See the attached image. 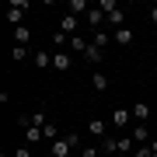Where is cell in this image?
Here are the masks:
<instances>
[{
  "instance_id": "obj_7",
  "label": "cell",
  "mask_w": 157,
  "mask_h": 157,
  "mask_svg": "<svg viewBox=\"0 0 157 157\" xmlns=\"http://www.w3.org/2000/svg\"><path fill=\"white\" fill-rule=\"evenodd\" d=\"M87 129H91V136H94V140H105V136H112V133H108V122H105V119H94V115H91Z\"/></svg>"
},
{
  "instance_id": "obj_17",
  "label": "cell",
  "mask_w": 157,
  "mask_h": 157,
  "mask_svg": "<svg viewBox=\"0 0 157 157\" xmlns=\"http://www.w3.org/2000/svg\"><path fill=\"white\" fill-rule=\"evenodd\" d=\"M42 136H45L49 143H56V140H59V126H56V122H45V126H42Z\"/></svg>"
},
{
  "instance_id": "obj_2",
  "label": "cell",
  "mask_w": 157,
  "mask_h": 157,
  "mask_svg": "<svg viewBox=\"0 0 157 157\" xmlns=\"http://www.w3.org/2000/svg\"><path fill=\"white\" fill-rule=\"evenodd\" d=\"M80 28V17H73V14H59V35H67V39H73Z\"/></svg>"
},
{
  "instance_id": "obj_24",
  "label": "cell",
  "mask_w": 157,
  "mask_h": 157,
  "mask_svg": "<svg viewBox=\"0 0 157 157\" xmlns=\"http://www.w3.org/2000/svg\"><path fill=\"white\" fill-rule=\"evenodd\" d=\"M150 154H154V150H150V143H147V147H136L129 157H150Z\"/></svg>"
},
{
  "instance_id": "obj_1",
  "label": "cell",
  "mask_w": 157,
  "mask_h": 157,
  "mask_svg": "<svg viewBox=\"0 0 157 157\" xmlns=\"http://www.w3.org/2000/svg\"><path fill=\"white\" fill-rule=\"evenodd\" d=\"M25 11H28V0H11V4H7V21H11L14 28H21L25 25Z\"/></svg>"
},
{
  "instance_id": "obj_23",
  "label": "cell",
  "mask_w": 157,
  "mask_h": 157,
  "mask_svg": "<svg viewBox=\"0 0 157 157\" xmlns=\"http://www.w3.org/2000/svg\"><path fill=\"white\" fill-rule=\"evenodd\" d=\"M80 157H101V147H80Z\"/></svg>"
},
{
  "instance_id": "obj_5",
  "label": "cell",
  "mask_w": 157,
  "mask_h": 157,
  "mask_svg": "<svg viewBox=\"0 0 157 157\" xmlns=\"http://www.w3.org/2000/svg\"><path fill=\"white\" fill-rule=\"evenodd\" d=\"M87 11H91L87 0H67L63 4V14H73V17H87Z\"/></svg>"
},
{
  "instance_id": "obj_20",
  "label": "cell",
  "mask_w": 157,
  "mask_h": 157,
  "mask_svg": "<svg viewBox=\"0 0 157 157\" xmlns=\"http://www.w3.org/2000/svg\"><path fill=\"white\" fill-rule=\"evenodd\" d=\"M11 59L14 63H25V59H28V45H14V49H11Z\"/></svg>"
},
{
  "instance_id": "obj_6",
  "label": "cell",
  "mask_w": 157,
  "mask_h": 157,
  "mask_svg": "<svg viewBox=\"0 0 157 157\" xmlns=\"http://www.w3.org/2000/svg\"><path fill=\"white\" fill-rule=\"evenodd\" d=\"M108 84H112V80H108V73H105V70H91V87H94L98 94H105Z\"/></svg>"
},
{
  "instance_id": "obj_21",
  "label": "cell",
  "mask_w": 157,
  "mask_h": 157,
  "mask_svg": "<svg viewBox=\"0 0 157 157\" xmlns=\"http://www.w3.org/2000/svg\"><path fill=\"white\" fill-rule=\"evenodd\" d=\"M35 67H52V52L39 49V52H35Z\"/></svg>"
},
{
  "instance_id": "obj_12",
  "label": "cell",
  "mask_w": 157,
  "mask_h": 157,
  "mask_svg": "<svg viewBox=\"0 0 157 157\" xmlns=\"http://www.w3.org/2000/svg\"><path fill=\"white\" fill-rule=\"evenodd\" d=\"M133 39H136V35H133V28H129V25H126V28H119V32H112V42H119V45H129Z\"/></svg>"
},
{
  "instance_id": "obj_10",
  "label": "cell",
  "mask_w": 157,
  "mask_h": 157,
  "mask_svg": "<svg viewBox=\"0 0 157 157\" xmlns=\"http://www.w3.org/2000/svg\"><path fill=\"white\" fill-rule=\"evenodd\" d=\"M84 56H87V63H91V67H101V63H105V49H98V45H94V42H91V45H87V52H84Z\"/></svg>"
},
{
  "instance_id": "obj_22",
  "label": "cell",
  "mask_w": 157,
  "mask_h": 157,
  "mask_svg": "<svg viewBox=\"0 0 157 157\" xmlns=\"http://www.w3.org/2000/svg\"><path fill=\"white\" fill-rule=\"evenodd\" d=\"M45 122H49V119H45V112H42V108H35V115H28V126H45Z\"/></svg>"
},
{
  "instance_id": "obj_13",
  "label": "cell",
  "mask_w": 157,
  "mask_h": 157,
  "mask_svg": "<svg viewBox=\"0 0 157 157\" xmlns=\"http://www.w3.org/2000/svg\"><path fill=\"white\" fill-rule=\"evenodd\" d=\"M129 112H133V122H143V119L150 115V105H147V101H136V105L129 108Z\"/></svg>"
},
{
  "instance_id": "obj_11",
  "label": "cell",
  "mask_w": 157,
  "mask_h": 157,
  "mask_svg": "<svg viewBox=\"0 0 157 157\" xmlns=\"http://www.w3.org/2000/svg\"><path fill=\"white\" fill-rule=\"evenodd\" d=\"M42 140H45V136H42L39 126H25V143H28V147H39Z\"/></svg>"
},
{
  "instance_id": "obj_25",
  "label": "cell",
  "mask_w": 157,
  "mask_h": 157,
  "mask_svg": "<svg viewBox=\"0 0 157 157\" xmlns=\"http://www.w3.org/2000/svg\"><path fill=\"white\" fill-rule=\"evenodd\" d=\"M14 157H32V147H28V143H25V147H17V150H14Z\"/></svg>"
},
{
  "instance_id": "obj_15",
  "label": "cell",
  "mask_w": 157,
  "mask_h": 157,
  "mask_svg": "<svg viewBox=\"0 0 157 157\" xmlns=\"http://www.w3.org/2000/svg\"><path fill=\"white\" fill-rule=\"evenodd\" d=\"M28 42H32V28H28V25L14 28V45H28Z\"/></svg>"
},
{
  "instance_id": "obj_27",
  "label": "cell",
  "mask_w": 157,
  "mask_h": 157,
  "mask_svg": "<svg viewBox=\"0 0 157 157\" xmlns=\"http://www.w3.org/2000/svg\"><path fill=\"white\" fill-rule=\"evenodd\" d=\"M147 17H150V25H157V4H154V7H147Z\"/></svg>"
},
{
  "instance_id": "obj_14",
  "label": "cell",
  "mask_w": 157,
  "mask_h": 157,
  "mask_svg": "<svg viewBox=\"0 0 157 157\" xmlns=\"http://www.w3.org/2000/svg\"><path fill=\"white\" fill-rule=\"evenodd\" d=\"M105 21H108V25H112V28H115V32H119V28H126V11H122V7H119V11H112V14H108V17H105Z\"/></svg>"
},
{
  "instance_id": "obj_28",
  "label": "cell",
  "mask_w": 157,
  "mask_h": 157,
  "mask_svg": "<svg viewBox=\"0 0 157 157\" xmlns=\"http://www.w3.org/2000/svg\"><path fill=\"white\" fill-rule=\"evenodd\" d=\"M115 157H129V154H115Z\"/></svg>"
},
{
  "instance_id": "obj_4",
  "label": "cell",
  "mask_w": 157,
  "mask_h": 157,
  "mask_svg": "<svg viewBox=\"0 0 157 157\" xmlns=\"http://www.w3.org/2000/svg\"><path fill=\"white\" fill-rule=\"evenodd\" d=\"M73 150H77V147H73V143L67 140V136H59L56 143H49V157H70Z\"/></svg>"
},
{
  "instance_id": "obj_8",
  "label": "cell",
  "mask_w": 157,
  "mask_h": 157,
  "mask_svg": "<svg viewBox=\"0 0 157 157\" xmlns=\"http://www.w3.org/2000/svg\"><path fill=\"white\" fill-rule=\"evenodd\" d=\"M70 67H73V56H70V52H63V49L52 52V70H63V73H67Z\"/></svg>"
},
{
  "instance_id": "obj_3",
  "label": "cell",
  "mask_w": 157,
  "mask_h": 157,
  "mask_svg": "<svg viewBox=\"0 0 157 157\" xmlns=\"http://www.w3.org/2000/svg\"><path fill=\"white\" fill-rule=\"evenodd\" d=\"M108 122H112V126L119 129V133H122L126 126H136V122H133V112H129V108H115V112H112V119H108Z\"/></svg>"
},
{
  "instance_id": "obj_9",
  "label": "cell",
  "mask_w": 157,
  "mask_h": 157,
  "mask_svg": "<svg viewBox=\"0 0 157 157\" xmlns=\"http://www.w3.org/2000/svg\"><path fill=\"white\" fill-rule=\"evenodd\" d=\"M129 136H133L136 147H147V140H150V133H147V122H136L133 129H129Z\"/></svg>"
},
{
  "instance_id": "obj_18",
  "label": "cell",
  "mask_w": 157,
  "mask_h": 157,
  "mask_svg": "<svg viewBox=\"0 0 157 157\" xmlns=\"http://www.w3.org/2000/svg\"><path fill=\"white\" fill-rule=\"evenodd\" d=\"M91 42H94V45H98V49H105V45H108V42H112V35H108L105 28H98L94 35H91Z\"/></svg>"
},
{
  "instance_id": "obj_16",
  "label": "cell",
  "mask_w": 157,
  "mask_h": 157,
  "mask_svg": "<svg viewBox=\"0 0 157 157\" xmlns=\"http://www.w3.org/2000/svg\"><path fill=\"white\" fill-rule=\"evenodd\" d=\"M87 25H91V28H94V32H98V28H101V25H105V14H101V11H98V7H91V11H87Z\"/></svg>"
},
{
  "instance_id": "obj_26",
  "label": "cell",
  "mask_w": 157,
  "mask_h": 157,
  "mask_svg": "<svg viewBox=\"0 0 157 157\" xmlns=\"http://www.w3.org/2000/svg\"><path fill=\"white\" fill-rule=\"evenodd\" d=\"M67 140H70L73 147H84V140H80V133H67Z\"/></svg>"
},
{
  "instance_id": "obj_19",
  "label": "cell",
  "mask_w": 157,
  "mask_h": 157,
  "mask_svg": "<svg viewBox=\"0 0 157 157\" xmlns=\"http://www.w3.org/2000/svg\"><path fill=\"white\" fill-rule=\"evenodd\" d=\"M87 39H80V35H73V39H70V52H87Z\"/></svg>"
}]
</instances>
